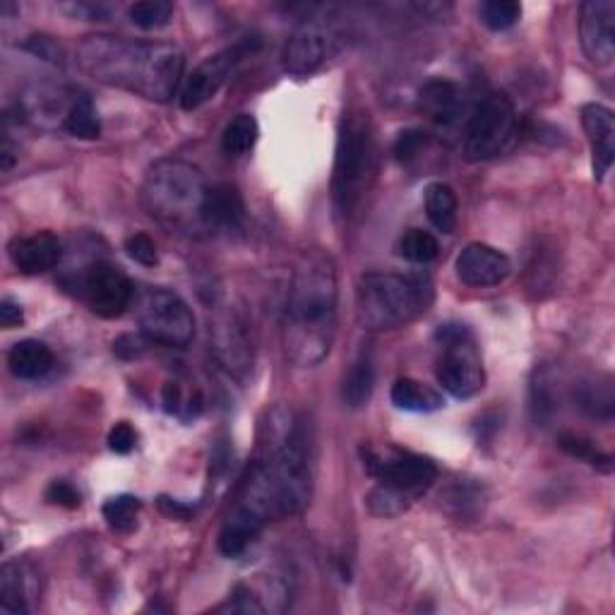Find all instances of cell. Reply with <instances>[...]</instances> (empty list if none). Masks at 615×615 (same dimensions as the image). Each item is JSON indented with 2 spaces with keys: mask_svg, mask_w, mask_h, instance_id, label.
Returning a JSON list of instances; mask_svg holds the SVG:
<instances>
[{
  "mask_svg": "<svg viewBox=\"0 0 615 615\" xmlns=\"http://www.w3.org/2000/svg\"><path fill=\"white\" fill-rule=\"evenodd\" d=\"M77 63L97 83L150 101H168L184 79V51L166 41L92 34L77 43Z\"/></svg>",
  "mask_w": 615,
  "mask_h": 615,
  "instance_id": "1",
  "label": "cell"
},
{
  "mask_svg": "<svg viewBox=\"0 0 615 615\" xmlns=\"http://www.w3.org/2000/svg\"><path fill=\"white\" fill-rule=\"evenodd\" d=\"M313 495V469L291 418L250 466L231 515L265 529L269 522L301 515Z\"/></svg>",
  "mask_w": 615,
  "mask_h": 615,
  "instance_id": "2",
  "label": "cell"
},
{
  "mask_svg": "<svg viewBox=\"0 0 615 615\" xmlns=\"http://www.w3.org/2000/svg\"><path fill=\"white\" fill-rule=\"evenodd\" d=\"M337 269L323 253H305L293 269L284 311V349L296 366L323 363L337 335Z\"/></svg>",
  "mask_w": 615,
  "mask_h": 615,
  "instance_id": "3",
  "label": "cell"
},
{
  "mask_svg": "<svg viewBox=\"0 0 615 615\" xmlns=\"http://www.w3.org/2000/svg\"><path fill=\"white\" fill-rule=\"evenodd\" d=\"M210 186L202 171L184 159H162L156 162L142 186V204L168 231L200 236L204 226V202Z\"/></svg>",
  "mask_w": 615,
  "mask_h": 615,
  "instance_id": "4",
  "label": "cell"
},
{
  "mask_svg": "<svg viewBox=\"0 0 615 615\" xmlns=\"http://www.w3.org/2000/svg\"><path fill=\"white\" fill-rule=\"evenodd\" d=\"M436 289L424 272H368L356 284V321L368 332L397 329L424 315Z\"/></svg>",
  "mask_w": 615,
  "mask_h": 615,
  "instance_id": "5",
  "label": "cell"
},
{
  "mask_svg": "<svg viewBox=\"0 0 615 615\" xmlns=\"http://www.w3.org/2000/svg\"><path fill=\"white\" fill-rule=\"evenodd\" d=\"M378 156L375 135L366 113H349L341 118L332 171V204L341 219L354 214L373 186Z\"/></svg>",
  "mask_w": 615,
  "mask_h": 615,
  "instance_id": "6",
  "label": "cell"
},
{
  "mask_svg": "<svg viewBox=\"0 0 615 615\" xmlns=\"http://www.w3.org/2000/svg\"><path fill=\"white\" fill-rule=\"evenodd\" d=\"M436 339V375L442 390H448L457 400H472L484 390L486 382L481 351L476 347L472 329L464 325H442Z\"/></svg>",
  "mask_w": 615,
  "mask_h": 615,
  "instance_id": "7",
  "label": "cell"
},
{
  "mask_svg": "<svg viewBox=\"0 0 615 615\" xmlns=\"http://www.w3.org/2000/svg\"><path fill=\"white\" fill-rule=\"evenodd\" d=\"M138 323L147 341L186 349L196 339V315L176 291L150 289L138 303Z\"/></svg>",
  "mask_w": 615,
  "mask_h": 615,
  "instance_id": "8",
  "label": "cell"
},
{
  "mask_svg": "<svg viewBox=\"0 0 615 615\" xmlns=\"http://www.w3.org/2000/svg\"><path fill=\"white\" fill-rule=\"evenodd\" d=\"M517 133V111L505 95H488L472 113L464 130L462 152L469 162L493 159Z\"/></svg>",
  "mask_w": 615,
  "mask_h": 615,
  "instance_id": "9",
  "label": "cell"
},
{
  "mask_svg": "<svg viewBox=\"0 0 615 615\" xmlns=\"http://www.w3.org/2000/svg\"><path fill=\"white\" fill-rule=\"evenodd\" d=\"M363 466L378 478L380 484L400 488L402 493L418 498L436 484L438 466L424 454H414L400 448H363Z\"/></svg>",
  "mask_w": 615,
  "mask_h": 615,
  "instance_id": "10",
  "label": "cell"
},
{
  "mask_svg": "<svg viewBox=\"0 0 615 615\" xmlns=\"http://www.w3.org/2000/svg\"><path fill=\"white\" fill-rule=\"evenodd\" d=\"M258 49H260V39L246 37L241 41H236L234 47L210 55L208 61H202L186 79L184 92H180V106L186 111H196L208 104V101L214 99L216 92L226 85V79L236 73V67L246 59H250Z\"/></svg>",
  "mask_w": 615,
  "mask_h": 615,
  "instance_id": "11",
  "label": "cell"
},
{
  "mask_svg": "<svg viewBox=\"0 0 615 615\" xmlns=\"http://www.w3.org/2000/svg\"><path fill=\"white\" fill-rule=\"evenodd\" d=\"M77 296L83 299L89 311L99 317H118L130 308L135 299V287L130 277L111 262L99 260L95 265L85 267L77 277Z\"/></svg>",
  "mask_w": 615,
  "mask_h": 615,
  "instance_id": "12",
  "label": "cell"
},
{
  "mask_svg": "<svg viewBox=\"0 0 615 615\" xmlns=\"http://www.w3.org/2000/svg\"><path fill=\"white\" fill-rule=\"evenodd\" d=\"M339 49V34L325 20L301 22L284 49V67L296 77L313 75Z\"/></svg>",
  "mask_w": 615,
  "mask_h": 615,
  "instance_id": "13",
  "label": "cell"
},
{
  "mask_svg": "<svg viewBox=\"0 0 615 615\" xmlns=\"http://www.w3.org/2000/svg\"><path fill=\"white\" fill-rule=\"evenodd\" d=\"M579 39L587 59L608 67L615 59V3L613 0H587L579 8Z\"/></svg>",
  "mask_w": 615,
  "mask_h": 615,
  "instance_id": "14",
  "label": "cell"
},
{
  "mask_svg": "<svg viewBox=\"0 0 615 615\" xmlns=\"http://www.w3.org/2000/svg\"><path fill=\"white\" fill-rule=\"evenodd\" d=\"M212 332L216 359L236 378H243L250 366H253V347H250L248 325L243 317L236 311H224L214 321Z\"/></svg>",
  "mask_w": 615,
  "mask_h": 615,
  "instance_id": "15",
  "label": "cell"
},
{
  "mask_svg": "<svg viewBox=\"0 0 615 615\" xmlns=\"http://www.w3.org/2000/svg\"><path fill=\"white\" fill-rule=\"evenodd\" d=\"M454 269H457V277L466 287L486 289L498 287V284H503L512 275V262L493 246L469 243L457 255Z\"/></svg>",
  "mask_w": 615,
  "mask_h": 615,
  "instance_id": "16",
  "label": "cell"
},
{
  "mask_svg": "<svg viewBox=\"0 0 615 615\" xmlns=\"http://www.w3.org/2000/svg\"><path fill=\"white\" fill-rule=\"evenodd\" d=\"M246 224V200L234 184L210 186L204 202V226L208 234L241 231Z\"/></svg>",
  "mask_w": 615,
  "mask_h": 615,
  "instance_id": "17",
  "label": "cell"
},
{
  "mask_svg": "<svg viewBox=\"0 0 615 615\" xmlns=\"http://www.w3.org/2000/svg\"><path fill=\"white\" fill-rule=\"evenodd\" d=\"M8 253L22 275H41V272H49L59 265L63 258V246L53 234L41 231L34 236L15 238V241L8 246Z\"/></svg>",
  "mask_w": 615,
  "mask_h": 615,
  "instance_id": "18",
  "label": "cell"
},
{
  "mask_svg": "<svg viewBox=\"0 0 615 615\" xmlns=\"http://www.w3.org/2000/svg\"><path fill=\"white\" fill-rule=\"evenodd\" d=\"M582 125L594 154V174L601 180L615 162V116L603 104H587L582 109Z\"/></svg>",
  "mask_w": 615,
  "mask_h": 615,
  "instance_id": "19",
  "label": "cell"
},
{
  "mask_svg": "<svg viewBox=\"0 0 615 615\" xmlns=\"http://www.w3.org/2000/svg\"><path fill=\"white\" fill-rule=\"evenodd\" d=\"M8 368L20 380H39L53 368V351L39 339H22L10 349Z\"/></svg>",
  "mask_w": 615,
  "mask_h": 615,
  "instance_id": "20",
  "label": "cell"
},
{
  "mask_svg": "<svg viewBox=\"0 0 615 615\" xmlns=\"http://www.w3.org/2000/svg\"><path fill=\"white\" fill-rule=\"evenodd\" d=\"M375 390V361L373 351L363 347L356 361L351 363V368L344 378V387H341V400L349 409H363L373 397Z\"/></svg>",
  "mask_w": 615,
  "mask_h": 615,
  "instance_id": "21",
  "label": "cell"
},
{
  "mask_svg": "<svg viewBox=\"0 0 615 615\" xmlns=\"http://www.w3.org/2000/svg\"><path fill=\"white\" fill-rule=\"evenodd\" d=\"M421 109H424L428 116L440 123V125H448L454 118H457V111H460V92L457 87L448 79H432L424 89H421Z\"/></svg>",
  "mask_w": 615,
  "mask_h": 615,
  "instance_id": "22",
  "label": "cell"
},
{
  "mask_svg": "<svg viewBox=\"0 0 615 615\" xmlns=\"http://www.w3.org/2000/svg\"><path fill=\"white\" fill-rule=\"evenodd\" d=\"M392 404L402 412H416V414H430L442 409V397L432 390V387L418 382L414 378H400L392 385Z\"/></svg>",
  "mask_w": 615,
  "mask_h": 615,
  "instance_id": "23",
  "label": "cell"
},
{
  "mask_svg": "<svg viewBox=\"0 0 615 615\" xmlns=\"http://www.w3.org/2000/svg\"><path fill=\"white\" fill-rule=\"evenodd\" d=\"M426 212L430 224L442 234H452L457 226V196L448 184H430L426 188Z\"/></svg>",
  "mask_w": 615,
  "mask_h": 615,
  "instance_id": "24",
  "label": "cell"
},
{
  "mask_svg": "<svg viewBox=\"0 0 615 615\" xmlns=\"http://www.w3.org/2000/svg\"><path fill=\"white\" fill-rule=\"evenodd\" d=\"M0 608L8 613H29L27 577L15 563H5L0 569Z\"/></svg>",
  "mask_w": 615,
  "mask_h": 615,
  "instance_id": "25",
  "label": "cell"
},
{
  "mask_svg": "<svg viewBox=\"0 0 615 615\" xmlns=\"http://www.w3.org/2000/svg\"><path fill=\"white\" fill-rule=\"evenodd\" d=\"M258 135H260V125L255 116H250V113H238V116L224 128L222 135L224 152L231 156L248 154L255 147Z\"/></svg>",
  "mask_w": 615,
  "mask_h": 615,
  "instance_id": "26",
  "label": "cell"
},
{
  "mask_svg": "<svg viewBox=\"0 0 615 615\" xmlns=\"http://www.w3.org/2000/svg\"><path fill=\"white\" fill-rule=\"evenodd\" d=\"M63 128L73 135V138L79 140H97L101 135V125H99V116L95 111V104L89 97H77L71 109L65 111L63 118Z\"/></svg>",
  "mask_w": 615,
  "mask_h": 615,
  "instance_id": "27",
  "label": "cell"
},
{
  "mask_svg": "<svg viewBox=\"0 0 615 615\" xmlns=\"http://www.w3.org/2000/svg\"><path fill=\"white\" fill-rule=\"evenodd\" d=\"M412 503H414L412 495H406V493L400 491V488H392V486H387V484L375 486L373 491L368 493V498H366V505H368V510L373 512V515L375 517H385V519L404 515V512L409 510V505H412Z\"/></svg>",
  "mask_w": 615,
  "mask_h": 615,
  "instance_id": "28",
  "label": "cell"
},
{
  "mask_svg": "<svg viewBox=\"0 0 615 615\" xmlns=\"http://www.w3.org/2000/svg\"><path fill=\"white\" fill-rule=\"evenodd\" d=\"M438 241L436 236L424 231V229H409L400 243H397V253H400L404 260L416 262V265H426V262L438 258Z\"/></svg>",
  "mask_w": 615,
  "mask_h": 615,
  "instance_id": "29",
  "label": "cell"
},
{
  "mask_svg": "<svg viewBox=\"0 0 615 615\" xmlns=\"http://www.w3.org/2000/svg\"><path fill=\"white\" fill-rule=\"evenodd\" d=\"M577 404L585 409L587 414L599 416V418H611L613 416V387L611 382H585L579 385L575 392Z\"/></svg>",
  "mask_w": 615,
  "mask_h": 615,
  "instance_id": "30",
  "label": "cell"
},
{
  "mask_svg": "<svg viewBox=\"0 0 615 615\" xmlns=\"http://www.w3.org/2000/svg\"><path fill=\"white\" fill-rule=\"evenodd\" d=\"M128 15L135 27L152 32L168 25L171 17H174V5L166 3V0H142V3L130 5Z\"/></svg>",
  "mask_w": 615,
  "mask_h": 615,
  "instance_id": "31",
  "label": "cell"
},
{
  "mask_svg": "<svg viewBox=\"0 0 615 615\" xmlns=\"http://www.w3.org/2000/svg\"><path fill=\"white\" fill-rule=\"evenodd\" d=\"M104 519L109 522L111 529L116 531H133L138 524V512H140V500L135 495H116L106 500V505L101 507Z\"/></svg>",
  "mask_w": 615,
  "mask_h": 615,
  "instance_id": "32",
  "label": "cell"
},
{
  "mask_svg": "<svg viewBox=\"0 0 615 615\" xmlns=\"http://www.w3.org/2000/svg\"><path fill=\"white\" fill-rule=\"evenodd\" d=\"M522 17V5L515 0H491L481 5V22L493 32H505L515 27Z\"/></svg>",
  "mask_w": 615,
  "mask_h": 615,
  "instance_id": "33",
  "label": "cell"
},
{
  "mask_svg": "<svg viewBox=\"0 0 615 615\" xmlns=\"http://www.w3.org/2000/svg\"><path fill=\"white\" fill-rule=\"evenodd\" d=\"M561 448H563L567 454H573V457L587 460V462H591V464H601V462L611 464V457H608V454H601V452H597V450H594V445H591L589 440L575 436V432H567V436H563V438H561Z\"/></svg>",
  "mask_w": 615,
  "mask_h": 615,
  "instance_id": "34",
  "label": "cell"
},
{
  "mask_svg": "<svg viewBox=\"0 0 615 615\" xmlns=\"http://www.w3.org/2000/svg\"><path fill=\"white\" fill-rule=\"evenodd\" d=\"M125 250H128V255L135 262H140V265H145V267H154L156 262H159L156 246H154V241L147 234L130 236L128 241H125Z\"/></svg>",
  "mask_w": 615,
  "mask_h": 615,
  "instance_id": "35",
  "label": "cell"
},
{
  "mask_svg": "<svg viewBox=\"0 0 615 615\" xmlns=\"http://www.w3.org/2000/svg\"><path fill=\"white\" fill-rule=\"evenodd\" d=\"M219 611H231V613H265V606L253 597V591H250L246 585H238L234 589L231 599L224 603Z\"/></svg>",
  "mask_w": 615,
  "mask_h": 615,
  "instance_id": "36",
  "label": "cell"
},
{
  "mask_svg": "<svg viewBox=\"0 0 615 615\" xmlns=\"http://www.w3.org/2000/svg\"><path fill=\"white\" fill-rule=\"evenodd\" d=\"M135 442H138V432L133 430L130 424H125V421H121V424L113 426L111 432H109V448L116 454L133 452Z\"/></svg>",
  "mask_w": 615,
  "mask_h": 615,
  "instance_id": "37",
  "label": "cell"
},
{
  "mask_svg": "<svg viewBox=\"0 0 615 615\" xmlns=\"http://www.w3.org/2000/svg\"><path fill=\"white\" fill-rule=\"evenodd\" d=\"M426 142V135L421 130H404L400 133V138L394 142V156L400 159V162H409V159H414L421 147Z\"/></svg>",
  "mask_w": 615,
  "mask_h": 615,
  "instance_id": "38",
  "label": "cell"
},
{
  "mask_svg": "<svg viewBox=\"0 0 615 615\" xmlns=\"http://www.w3.org/2000/svg\"><path fill=\"white\" fill-rule=\"evenodd\" d=\"M47 500L51 505H59L65 510L79 507V493L75 491V486H71L67 481H53L47 491Z\"/></svg>",
  "mask_w": 615,
  "mask_h": 615,
  "instance_id": "39",
  "label": "cell"
},
{
  "mask_svg": "<svg viewBox=\"0 0 615 615\" xmlns=\"http://www.w3.org/2000/svg\"><path fill=\"white\" fill-rule=\"evenodd\" d=\"M159 510H162L166 517H171V519H180V522H188L192 515H196V507H192V505H186V503H180V500L166 498V495L159 498Z\"/></svg>",
  "mask_w": 615,
  "mask_h": 615,
  "instance_id": "40",
  "label": "cell"
},
{
  "mask_svg": "<svg viewBox=\"0 0 615 615\" xmlns=\"http://www.w3.org/2000/svg\"><path fill=\"white\" fill-rule=\"evenodd\" d=\"M25 323V311H22V305L13 299H3L0 301V325L3 327H20Z\"/></svg>",
  "mask_w": 615,
  "mask_h": 615,
  "instance_id": "41",
  "label": "cell"
}]
</instances>
